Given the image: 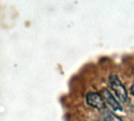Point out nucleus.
Masks as SVG:
<instances>
[{"instance_id":"nucleus-1","label":"nucleus","mask_w":134,"mask_h":121,"mask_svg":"<svg viewBox=\"0 0 134 121\" xmlns=\"http://www.w3.org/2000/svg\"><path fill=\"white\" fill-rule=\"evenodd\" d=\"M109 84L115 94L116 97L122 102L128 101V94L125 86L116 75H111L109 76Z\"/></svg>"},{"instance_id":"nucleus-2","label":"nucleus","mask_w":134,"mask_h":121,"mask_svg":"<svg viewBox=\"0 0 134 121\" xmlns=\"http://www.w3.org/2000/svg\"><path fill=\"white\" fill-rule=\"evenodd\" d=\"M86 103L90 106L97 109H105V103L104 98L95 92H90L86 94Z\"/></svg>"},{"instance_id":"nucleus-3","label":"nucleus","mask_w":134,"mask_h":121,"mask_svg":"<svg viewBox=\"0 0 134 121\" xmlns=\"http://www.w3.org/2000/svg\"><path fill=\"white\" fill-rule=\"evenodd\" d=\"M101 94L103 96V98L108 102V104L113 109L114 111H117V112L122 111V107L121 104L116 100V98L113 96V94L109 91L108 89L104 88L101 91Z\"/></svg>"},{"instance_id":"nucleus-4","label":"nucleus","mask_w":134,"mask_h":121,"mask_svg":"<svg viewBox=\"0 0 134 121\" xmlns=\"http://www.w3.org/2000/svg\"><path fill=\"white\" fill-rule=\"evenodd\" d=\"M101 116L104 121H123L121 117L107 108L101 110Z\"/></svg>"},{"instance_id":"nucleus-5","label":"nucleus","mask_w":134,"mask_h":121,"mask_svg":"<svg viewBox=\"0 0 134 121\" xmlns=\"http://www.w3.org/2000/svg\"><path fill=\"white\" fill-rule=\"evenodd\" d=\"M130 92H131L132 95L134 97V84L133 85H132L131 87H130Z\"/></svg>"}]
</instances>
